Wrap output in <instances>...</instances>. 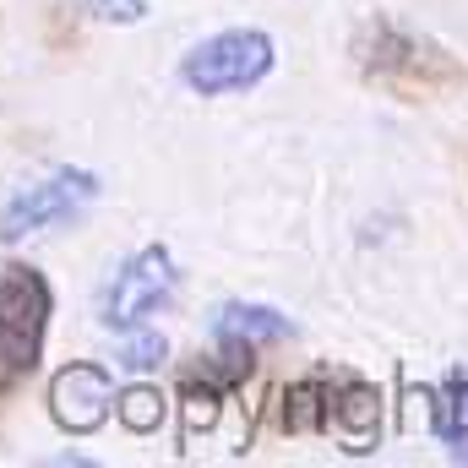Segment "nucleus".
I'll use <instances>...</instances> for the list:
<instances>
[{
    "label": "nucleus",
    "instance_id": "8",
    "mask_svg": "<svg viewBox=\"0 0 468 468\" xmlns=\"http://www.w3.org/2000/svg\"><path fill=\"white\" fill-rule=\"evenodd\" d=\"M294 338V322L272 305H245V300H229L213 311V344H283Z\"/></svg>",
    "mask_w": 468,
    "mask_h": 468
},
{
    "label": "nucleus",
    "instance_id": "4",
    "mask_svg": "<svg viewBox=\"0 0 468 468\" xmlns=\"http://www.w3.org/2000/svg\"><path fill=\"white\" fill-rule=\"evenodd\" d=\"M99 191L104 186H99L93 169H55L49 180L22 186V191L5 197V207H0V239L22 245V239H33V234H44V229H60V224L82 218V207L99 202Z\"/></svg>",
    "mask_w": 468,
    "mask_h": 468
},
{
    "label": "nucleus",
    "instance_id": "14",
    "mask_svg": "<svg viewBox=\"0 0 468 468\" xmlns=\"http://www.w3.org/2000/svg\"><path fill=\"white\" fill-rule=\"evenodd\" d=\"M82 11H88V16H99V22L131 27V22H142V16H147V0H82Z\"/></svg>",
    "mask_w": 468,
    "mask_h": 468
},
{
    "label": "nucleus",
    "instance_id": "3",
    "mask_svg": "<svg viewBox=\"0 0 468 468\" xmlns=\"http://www.w3.org/2000/svg\"><path fill=\"white\" fill-rule=\"evenodd\" d=\"M49 333V283L33 267H0V392L38 370Z\"/></svg>",
    "mask_w": 468,
    "mask_h": 468
},
{
    "label": "nucleus",
    "instance_id": "6",
    "mask_svg": "<svg viewBox=\"0 0 468 468\" xmlns=\"http://www.w3.org/2000/svg\"><path fill=\"white\" fill-rule=\"evenodd\" d=\"M49 414L71 436H93L115 414V376L93 359H71L49 376Z\"/></svg>",
    "mask_w": 468,
    "mask_h": 468
},
{
    "label": "nucleus",
    "instance_id": "2",
    "mask_svg": "<svg viewBox=\"0 0 468 468\" xmlns=\"http://www.w3.org/2000/svg\"><path fill=\"white\" fill-rule=\"evenodd\" d=\"M278 60V44L272 33L261 27H224V33H207L202 44H191L180 55V82L197 93V99H229V93H250Z\"/></svg>",
    "mask_w": 468,
    "mask_h": 468
},
{
    "label": "nucleus",
    "instance_id": "1",
    "mask_svg": "<svg viewBox=\"0 0 468 468\" xmlns=\"http://www.w3.org/2000/svg\"><path fill=\"white\" fill-rule=\"evenodd\" d=\"M354 55H359V66H365L370 82H381V88H392V93H403V99H431V93L463 82V66H458L441 44L409 33V27H398V22H387V16H376V22L359 27Z\"/></svg>",
    "mask_w": 468,
    "mask_h": 468
},
{
    "label": "nucleus",
    "instance_id": "5",
    "mask_svg": "<svg viewBox=\"0 0 468 468\" xmlns=\"http://www.w3.org/2000/svg\"><path fill=\"white\" fill-rule=\"evenodd\" d=\"M175 283H180V272H175L169 245H142V250L115 272V283H110V294H104V327H110V333L142 327L147 316H158V311L175 300Z\"/></svg>",
    "mask_w": 468,
    "mask_h": 468
},
{
    "label": "nucleus",
    "instance_id": "13",
    "mask_svg": "<svg viewBox=\"0 0 468 468\" xmlns=\"http://www.w3.org/2000/svg\"><path fill=\"white\" fill-rule=\"evenodd\" d=\"M180 414H186V441L202 436V431H213L218 414H224V392H218V381H202V387L191 381L186 398H180Z\"/></svg>",
    "mask_w": 468,
    "mask_h": 468
},
{
    "label": "nucleus",
    "instance_id": "9",
    "mask_svg": "<svg viewBox=\"0 0 468 468\" xmlns=\"http://www.w3.org/2000/svg\"><path fill=\"white\" fill-rule=\"evenodd\" d=\"M431 431L447 441L452 463H468V365L441 381V392H431Z\"/></svg>",
    "mask_w": 468,
    "mask_h": 468
},
{
    "label": "nucleus",
    "instance_id": "10",
    "mask_svg": "<svg viewBox=\"0 0 468 468\" xmlns=\"http://www.w3.org/2000/svg\"><path fill=\"white\" fill-rule=\"evenodd\" d=\"M164 414H169V403H164V392L153 381H131L125 392H115V420L131 436H153L164 425Z\"/></svg>",
    "mask_w": 468,
    "mask_h": 468
},
{
    "label": "nucleus",
    "instance_id": "7",
    "mask_svg": "<svg viewBox=\"0 0 468 468\" xmlns=\"http://www.w3.org/2000/svg\"><path fill=\"white\" fill-rule=\"evenodd\" d=\"M327 431L349 441V452H370L381 436V398L359 376H327Z\"/></svg>",
    "mask_w": 468,
    "mask_h": 468
},
{
    "label": "nucleus",
    "instance_id": "12",
    "mask_svg": "<svg viewBox=\"0 0 468 468\" xmlns=\"http://www.w3.org/2000/svg\"><path fill=\"white\" fill-rule=\"evenodd\" d=\"M289 431H327V376H311L300 387H289V414H283Z\"/></svg>",
    "mask_w": 468,
    "mask_h": 468
},
{
    "label": "nucleus",
    "instance_id": "11",
    "mask_svg": "<svg viewBox=\"0 0 468 468\" xmlns=\"http://www.w3.org/2000/svg\"><path fill=\"white\" fill-rule=\"evenodd\" d=\"M169 359V338L158 333V327H131L125 338H120V349H115V370H125V376H153L158 365Z\"/></svg>",
    "mask_w": 468,
    "mask_h": 468
}]
</instances>
